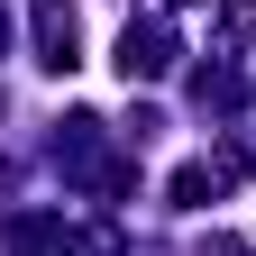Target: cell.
<instances>
[{"label": "cell", "instance_id": "6da1fadb", "mask_svg": "<svg viewBox=\"0 0 256 256\" xmlns=\"http://www.w3.org/2000/svg\"><path fill=\"white\" fill-rule=\"evenodd\" d=\"M119 74L138 82V74H165V28H128L119 37Z\"/></svg>", "mask_w": 256, "mask_h": 256}, {"label": "cell", "instance_id": "7a4b0ae2", "mask_svg": "<svg viewBox=\"0 0 256 256\" xmlns=\"http://www.w3.org/2000/svg\"><path fill=\"white\" fill-rule=\"evenodd\" d=\"M37 46H46V64L64 74V64H74V10H55V0H46V18H37Z\"/></svg>", "mask_w": 256, "mask_h": 256}]
</instances>
